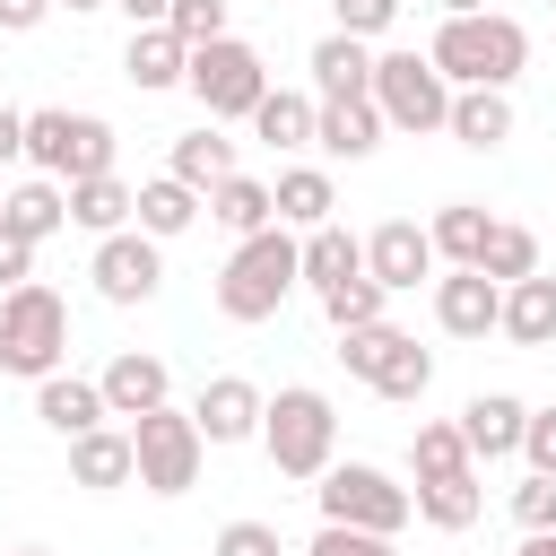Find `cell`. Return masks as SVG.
I'll list each match as a JSON object with an SVG mask.
<instances>
[{
  "label": "cell",
  "instance_id": "cell-31",
  "mask_svg": "<svg viewBox=\"0 0 556 556\" xmlns=\"http://www.w3.org/2000/svg\"><path fill=\"white\" fill-rule=\"evenodd\" d=\"M313 122H321V96H295V87H269L261 113H252V130L269 148H313Z\"/></svg>",
  "mask_w": 556,
  "mask_h": 556
},
{
  "label": "cell",
  "instance_id": "cell-36",
  "mask_svg": "<svg viewBox=\"0 0 556 556\" xmlns=\"http://www.w3.org/2000/svg\"><path fill=\"white\" fill-rule=\"evenodd\" d=\"M382 304H391V295H382L374 278H348V287H330V295H321L330 330H365V321H382Z\"/></svg>",
  "mask_w": 556,
  "mask_h": 556
},
{
  "label": "cell",
  "instance_id": "cell-3",
  "mask_svg": "<svg viewBox=\"0 0 556 556\" xmlns=\"http://www.w3.org/2000/svg\"><path fill=\"white\" fill-rule=\"evenodd\" d=\"M261 452H269V469H278V478L313 486V478L339 460V408H330V391L287 382V391L269 400V417H261Z\"/></svg>",
  "mask_w": 556,
  "mask_h": 556
},
{
  "label": "cell",
  "instance_id": "cell-8",
  "mask_svg": "<svg viewBox=\"0 0 556 556\" xmlns=\"http://www.w3.org/2000/svg\"><path fill=\"white\" fill-rule=\"evenodd\" d=\"M191 96H200V113L208 122H252L261 113V96H269V61L243 43V35H217V43H200L191 52V78H182Z\"/></svg>",
  "mask_w": 556,
  "mask_h": 556
},
{
  "label": "cell",
  "instance_id": "cell-22",
  "mask_svg": "<svg viewBox=\"0 0 556 556\" xmlns=\"http://www.w3.org/2000/svg\"><path fill=\"white\" fill-rule=\"evenodd\" d=\"M443 130L486 156V148L513 139V96H504V87H452V122H443Z\"/></svg>",
  "mask_w": 556,
  "mask_h": 556
},
{
  "label": "cell",
  "instance_id": "cell-40",
  "mask_svg": "<svg viewBox=\"0 0 556 556\" xmlns=\"http://www.w3.org/2000/svg\"><path fill=\"white\" fill-rule=\"evenodd\" d=\"M513 521H521L530 539H539V530H556V478H539V469H530V478L513 486Z\"/></svg>",
  "mask_w": 556,
  "mask_h": 556
},
{
  "label": "cell",
  "instance_id": "cell-19",
  "mask_svg": "<svg viewBox=\"0 0 556 556\" xmlns=\"http://www.w3.org/2000/svg\"><path fill=\"white\" fill-rule=\"evenodd\" d=\"M122 70H130V87H139V96H165V87H182V78H191V43H182L174 26H139V35H130V52H122Z\"/></svg>",
  "mask_w": 556,
  "mask_h": 556
},
{
  "label": "cell",
  "instance_id": "cell-49",
  "mask_svg": "<svg viewBox=\"0 0 556 556\" xmlns=\"http://www.w3.org/2000/svg\"><path fill=\"white\" fill-rule=\"evenodd\" d=\"M521 547H530V556H556V530H539V539H521Z\"/></svg>",
  "mask_w": 556,
  "mask_h": 556
},
{
  "label": "cell",
  "instance_id": "cell-25",
  "mask_svg": "<svg viewBox=\"0 0 556 556\" xmlns=\"http://www.w3.org/2000/svg\"><path fill=\"white\" fill-rule=\"evenodd\" d=\"M348 278H365V235H348V226L330 217V226L304 235V287L330 295V287H348Z\"/></svg>",
  "mask_w": 556,
  "mask_h": 556
},
{
  "label": "cell",
  "instance_id": "cell-34",
  "mask_svg": "<svg viewBox=\"0 0 556 556\" xmlns=\"http://www.w3.org/2000/svg\"><path fill=\"white\" fill-rule=\"evenodd\" d=\"M495 287H521V278H539V235L530 226H513V217H495V235H486V261H478Z\"/></svg>",
  "mask_w": 556,
  "mask_h": 556
},
{
  "label": "cell",
  "instance_id": "cell-41",
  "mask_svg": "<svg viewBox=\"0 0 556 556\" xmlns=\"http://www.w3.org/2000/svg\"><path fill=\"white\" fill-rule=\"evenodd\" d=\"M208 556H287V547H278V521H226Z\"/></svg>",
  "mask_w": 556,
  "mask_h": 556
},
{
  "label": "cell",
  "instance_id": "cell-12",
  "mask_svg": "<svg viewBox=\"0 0 556 556\" xmlns=\"http://www.w3.org/2000/svg\"><path fill=\"white\" fill-rule=\"evenodd\" d=\"M191 417H200V443H261L269 391H261V382H243V374H217V382H200Z\"/></svg>",
  "mask_w": 556,
  "mask_h": 556
},
{
  "label": "cell",
  "instance_id": "cell-4",
  "mask_svg": "<svg viewBox=\"0 0 556 556\" xmlns=\"http://www.w3.org/2000/svg\"><path fill=\"white\" fill-rule=\"evenodd\" d=\"M313 504H321V521H339V530H374V539H400V530L417 521V486L382 478L374 460H330V469L313 478Z\"/></svg>",
  "mask_w": 556,
  "mask_h": 556
},
{
  "label": "cell",
  "instance_id": "cell-20",
  "mask_svg": "<svg viewBox=\"0 0 556 556\" xmlns=\"http://www.w3.org/2000/svg\"><path fill=\"white\" fill-rule=\"evenodd\" d=\"M313 96L321 104H339V96H374V43H356V35H321L313 43Z\"/></svg>",
  "mask_w": 556,
  "mask_h": 556
},
{
  "label": "cell",
  "instance_id": "cell-35",
  "mask_svg": "<svg viewBox=\"0 0 556 556\" xmlns=\"http://www.w3.org/2000/svg\"><path fill=\"white\" fill-rule=\"evenodd\" d=\"M408 348V330H391V321H365V330H339V365L356 374V382H382V365Z\"/></svg>",
  "mask_w": 556,
  "mask_h": 556
},
{
  "label": "cell",
  "instance_id": "cell-46",
  "mask_svg": "<svg viewBox=\"0 0 556 556\" xmlns=\"http://www.w3.org/2000/svg\"><path fill=\"white\" fill-rule=\"evenodd\" d=\"M113 9L130 17V35H139V26H165V17H174V0H113Z\"/></svg>",
  "mask_w": 556,
  "mask_h": 556
},
{
  "label": "cell",
  "instance_id": "cell-29",
  "mask_svg": "<svg viewBox=\"0 0 556 556\" xmlns=\"http://www.w3.org/2000/svg\"><path fill=\"white\" fill-rule=\"evenodd\" d=\"M504 339L513 348H556V278L547 269L521 278V287H504Z\"/></svg>",
  "mask_w": 556,
  "mask_h": 556
},
{
  "label": "cell",
  "instance_id": "cell-7",
  "mask_svg": "<svg viewBox=\"0 0 556 556\" xmlns=\"http://www.w3.org/2000/svg\"><path fill=\"white\" fill-rule=\"evenodd\" d=\"M374 104H382V122H391V130L426 139V130H443V122H452V78H443L426 52L391 43V52H374Z\"/></svg>",
  "mask_w": 556,
  "mask_h": 556
},
{
  "label": "cell",
  "instance_id": "cell-44",
  "mask_svg": "<svg viewBox=\"0 0 556 556\" xmlns=\"http://www.w3.org/2000/svg\"><path fill=\"white\" fill-rule=\"evenodd\" d=\"M26 278H35V243L0 226V295H9V287H26Z\"/></svg>",
  "mask_w": 556,
  "mask_h": 556
},
{
  "label": "cell",
  "instance_id": "cell-43",
  "mask_svg": "<svg viewBox=\"0 0 556 556\" xmlns=\"http://www.w3.org/2000/svg\"><path fill=\"white\" fill-rule=\"evenodd\" d=\"M521 460H530L539 478H556V400L530 408V426H521Z\"/></svg>",
  "mask_w": 556,
  "mask_h": 556
},
{
  "label": "cell",
  "instance_id": "cell-16",
  "mask_svg": "<svg viewBox=\"0 0 556 556\" xmlns=\"http://www.w3.org/2000/svg\"><path fill=\"white\" fill-rule=\"evenodd\" d=\"M521 426H530V408H521L513 391H478V400L460 408V443H469V460H513V452H521Z\"/></svg>",
  "mask_w": 556,
  "mask_h": 556
},
{
  "label": "cell",
  "instance_id": "cell-6",
  "mask_svg": "<svg viewBox=\"0 0 556 556\" xmlns=\"http://www.w3.org/2000/svg\"><path fill=\"white\" fill-rule=\"evenodd\" d=\"M26 165L52 174V182H96V174H113V122H104V113H70V104L26 113Z\"/></svg>",
  "mask_w": 556,
  "mask_h": 556
},
{
  "label": "cell",
  "instance_id": "cell-10",
  "mask_svg": "<svg viewBox=\"0 0 556 556\" xmlns=\"http://www.w3.org/2000/svg\"><path fill=\"white\" fill-rule=\"evenodd\" d=\"M87 278H96V295H104V304H148V295L165 287V252H156V235L122 226V235H104V243H96Z\"/></svg>",
  "mask_w": 556,
  "mask_h": 556
},
{
  "label": "cell",
  "instance_id": "cell-2",
  "mask_svg": "<svg viewBox=\"0 0 556 556\" xmlns=\"http://www.w3.org/2000/svg\"><path fill=\"white\" fill-rule=\"evenodd\" d=\"M304 287V243L287 235V226H269V235H243L235 252H226V269H217V313L226 321H278V304Z\"/></svg>",
  "mask_w": 556,
  "mask_h": 556
},
{
  "label": "cell",
  "instance_id": "cell-50",
  "mask_svg": "<svg viewBox=\"0 0 556 556\" xmlns=\"http://www.w3.org/2000/svg\"><path fill=\"white\" fill-rule=\"evenodd\" d=\"M61 9H70V17H87V9H113V0H61Z\"/></svg>",
  "mask_w": 556,
  "mask_h": 556
},
{
  "label": "cell",
  "instance_id": "cell-52",
  "mask_svg": "<svg viewBox=\"0 0 556 556\" xmlns=\"http://www.w3.org/2000/svg\"><path fill=\"white\" fill-rule=\"evenodd\" d=\"M521 556H530V547H521Z\"/></svg>",
  "mask_w": 556,
  "mask_h": 556
},
{
  "label": "cell",
  "instance_id": "cell-1",
  "mask_svg": "<svg viewBox=\"0 0 556 556\" xmlns=\"http://www.w3.org/2000/svg\"><path fill=\"white\" fill-rule=\"evenodd\" d=\"M426 61H434L452 87H504V96H513V78L530 70V26H521V17H504V9L443 17V26H434V43H426Z\"/></svg>",
  "mask_w": 556,
  "mask_h": 556
},
{
  "label": "cell",
  "instance_id": "cell-13",
  "mask_svg": "<svg viewBox=\"0 0 556 556\" xmlns=\"http://www.w3.org/2000/svg\"><path fill=\"white\" fill-rule=\"evenodd\" d=\"M434 321H443V339H486V330H504V287L486 269H452V278H434Z\"/></svg>",
  "mask_w": 556,
  "mask_h": 556
},
{
  "label": "cell",
  "instance_id": "cell-38",
  "mask_svg": "<svg viewBox=\"0 0 556 556\" xmlns=\"http://www.w3.org/2000/svg\"><path fill=\"white\" fill-rule=\"evenodd\" d=\"M330 17H339V35L374 43V35H391V26H400V0H330Z\"/></svg>",
  "mask_w": 556,
  "mask_h": 556
},
{
  "label": "cell",
  "instance_id": "cell-5",
  "mask_svg": "<svg viewBox=\"0 0 556 556\" xmlns=\"http://www.w3.org/2000/svg\"><path fill=\"white\" fill-rule=\"evenodd\" d=\"M61 356H70V304H61L43 278L9 287V295H0V374L52 382V374H61Z\"/></svg>",
  "mask_w": 556,
  "mask_h": 556
},
{
  "label": "cell",
  "instance_id": "cell-51",
  "mask_svg": "<svg viewBox=\"0 0 556 556\" xmlns=\"http://www.w3.org/2000/svg\"><path fill=\"white\" fill-rule=\"evenodd\" d=\"M9 556H52V547H9Z\"/></svg>",
  "mask_w": 556,
  "mask_h": 556
},
{
  "label": "cell",
  "instance_id": "cell-45",
  "mask_svg": "<svg viewBox=\"0 0 556 556\" xmlns=\"http://www.w3.org/2000/svg\"><path fill=\"white\" fill-rule=\"evenodd\" d=\"M52 9H61V0H0V35H35Z\"/></svg>",
  "mask_w": 556,
  "mask_h": 556
},
{
  "label": "cell",
  "instance_id": "cell-48",
  "mask_svg": "<svg viewBox=\"0 0 556 556\" xmlns=\"http://www.w3.org/2000/svg\"><path fill=\"white\" fill-rule=\"evenodd\" d=\"M434 9H443V17H478L486 0H434Z\"/></svg>",
  "mask_w": 556,
  "mask_h": 556
},
{
  "label": "cell",
  "instance_id": "cell-47",
  "mask_svg": "<svg viewBox=\"0 0 556 556\" xmlns=\"http://www.w3.org/2000/svg\"><path fill=\"white\" fill-rule=\"evenodd\" d=\"M9 156H26V113L0 104V165H9Z\"/></svg>",
  "mask_w": 556,
  "mask_h": 556
},
{
  "label": "cell",
  "instance_id": "cell-27",
  "mask_svg": "<svg viewBox=\"0 0 556 556\" xmlns=\"http://www.w3.org/2000/svg\"><path fill=\"white\" fill-rule=\"evenodd\" d=\"M208 217H217L235 243H243V235H269V226H278V191L252 182V174H226V182L208 191Z\"/></svg>",
  "mask_w": 556,
  "mask_h": 556
},
{
  "label": "cell",
  "instance_id": "cell-30",
  "mask_svg": "<svg viewBox=\"0 0 556 556\" xmlns=\"http://www.w3.org/2000/svg\"><path fill=\"white\" fill-rule=\"evenodd\" d=\"M200 191L191 182H174V174H156V182H139V235H156V243H174V235H191L200 226Z\"/></svg>",
  "mask_w": 556,
  "mask_h": 556
},
{
  "label": "cell",
  "instance_id": "cell-26",
  "mask_svg": "<svg viewBox=\"0 0 556 556\" xmlns=\"http://www.w3.org/2000/svg\"><path fill=\"white\" fill-rule=\"evenodd\" d=\"M269 191H278V226H287V235H295V226L313 235V226H330V208H339V182H330L321 165H287Z\"/></svg>",
  "mask_w": 556,
  "mask_h": 556
},
{
  "label": "cell",
  "instance_id": "cell-9",
  "mask_svg": "<svg viewBox=\"0 0 556 556\" xmlns=\"http://www.w3.org/2000/svg\"><path fill=\"white\" fill-rule=\"evenodd\" d=\"M130 452H139V486L165 495V504L191 495V486H200V460H208L191 408H148V417H130Z\"/></svg>",
  "mask_w": 556,
  "mask_h": 556
},
{
  "label": "cell",
  "instance_id": "cell-18",
  "mask_svg": "<svg viewBox=\"0 0 556 556\" xmlns=\"http://www.w3.org/2000/svg\"><path fill=\"white\" fill-rule=\"evenodd\" d=\"M382 130H391V122H382V104H374V96H339V104H321V122H313V148L356 165V156H374V148H382Z\"/></svg>",
  "mask_w": 556,
  "mask_h": 556
},
{
  "label": "cell",
  "instance_id": "cell-33",
  "mask_svg": "<svg viewBox=\"0 0 556 556\" xmlns=\"http://www.w3.org/2000/svg\"><path fill=\"white\" fill-rule=\"evenodd\" d=\"M478 513H486L478 469H460V478H426V486H417V521H434V530H469Z\"/></svg>",
  "mask_w": 556,
  "mask_h": 556
},
{
  "label": "cell",
  "instance_id": "cell-17",
  "mask_svg": "<svg viewBox=\"0 0 556 556\" xmlns=\"http://www.w3.org/2000/svg\"><path fill=\"white\" fill-rule=\"evenodd\" d=\"M130 478H139L130 426H96V434H78V443H70V486H87V495H113V486H130Z\"/></svg>",
  "mask_w": 556,
  "mask_h": 556
},
{
  "label": "cell",
  "instance_id": "cell-24",
  "mask_svg": "<svg viewBox=\"0 0 556 556\" xmlns=\"http://www.w3.org/2000/svg\"><path fill=\"white\" fill-rule=\"evenodd\" d=\"M70 226H87V235L104 243V235H122V226H139V191H130L122 174H96V182H70Z\"/></svg>",
  "mask_w": 556,
  "mask_h": 556
},
{
  "label": "cell",
  "instance_id": "cell-21",
  "mask_svg": "<svg viewBox=\"0 0 556 556\" xmlns=\"http://www.w3.org/2000/svg\"><path fill=\"white\" fill-rule=\"evenodd\" d=\"M0 226H9V235H26V243H52V235L70 226V182L35 174V182L0 191Z\"/></svg>",
  "mask_w": 556,
  "mask_h": 556
},
{
  "label": "cell",
  "instance_id": "cell-14",
  "mask_svg": "<svg viewBox=\"0 0 556 556\" xmlns=\"http://www.w3.org/2000/svg\"><path fill=\"white\" fill-rule=\"evenodd\" d=\"M104 408L130 426V417H148V408H174V374H165V356H148V348H122L104 374Z\"/></svg>",
  "mask_w": 556,
  "mask_h": 556
},
{
  "label": "cell",
  "instance_id": "cell-37",
  "mask_svg": "<svg viewBox=\"0 0 556 556\" xmlns=\"http://www.w3.org/2000/svg\"><path fill=\"white\" fill-rule=\"evenodd\" d=\"M426 382H434V356L408 339V348L382 365V382H374V391H382V400H426Z\"/></svg>",
  "mask_w": 556,
  "mask_h": 556
},
{
  "label": "cell",
  "instance_id": "cell-42",
  "mask_svg": "<svg viewBox=\"0 0 556 556\" xmlns=\"http://www.w3.org/2000/svg\"><path fill=\"white\" fill-rule=\"evenodd\" d=\"M304 556H400V547H391V539H374V530H339V521H321Z\"/></svg>",
  "mask_w": 556,
  "mask_h": 556
},
{
  "label": "cell",
  "instance_id": "cell-28",
  "mask_svg": "<svg viewBox=\"0 0 556 556\" xmlns=\"http://www.w3.org/2000/svg\"><path fill=\"white\" fill-rule=\"evenodd\" d=\"M426 235H434V261H452V269H478V261H486V235H495V217H486L478 200H443Z\"/></svg>",
  "mask_w": 556,
  "mask_h": 556
},
{
  "label": "cell",
  "instance_id": "cell-15",
  "mask_svg": "<svg viewBox=\"0 0 556 556\" xmlns=\"http://www.w3.org/2000/svg\"><path fill=\"white\" fill-rule=\"evenodd\" d=\"M35 417H43L61 443H78V434H96L113 408H104V382H87V374H52V382H35Z\"/></svg>",
  "mask_w": 556,
  "mask_h": 556
},
{
  "label": "cell",
  "instance_id": "cell-11",
  "mask_svg": "<svg viewBox=\"0 0 556 556\" xmlns=\"http://www.w3.org/2000/svg\"><path fill=\"white\" fill-rule=\"evenodd\" d=\"M365 278H374L382 295H408L417 278H434V235H426L417 217H382V226L365 235Z\"/></svg>",
  "mask_w": 556,
  "mask_h": 556
},
{
  "label": "cell",
  "instance_id": "cell-39",
  "mask_svg": "<svg viewBox=\"0 0 556 556\" xmlns=\"http://www.w3.org/2000/svg\"><path fill=\"white\" fill-rule=\"evenodd\" d=\"M165 26L200 52V43H217V35H226V0H174V17H165Z\"/></svg>",
  "mask_w": 556,
  "mask_h": 556
},
{
  "label": "cell",
  "instance_id": "cell-23",
  "mask_svg": "<svg viewBox=\"0 0 556 556\" xmlns=\"http://www.w3.org/2000/svg\"><path fill=\"white\" fill-rule=\"evenodd\" d=\"M165 174H174V182H191V191L208 200V191L235 174V139H226L217 122H200V130H182V139L165 148Z\"/></svg>",
  "mask_w": 556,
  "mask_h": 556
},
{
  "label": "cell",
  "instance_id": "cell-32",
  "mask_svg": "<svg viewBox=\"0 0 556 556\" xmlns=\"http://www.w3.org/2000/svg\"><path fill=\"white\" fill-rule=\"evenodd\" d=\"M408 469H417V486H426V478H460V469H478L469 443H460V417H426V426L408 434Z\"/></svg>",
  "mask_w": 556,
  "mask_h": 556
}]
</instances>
